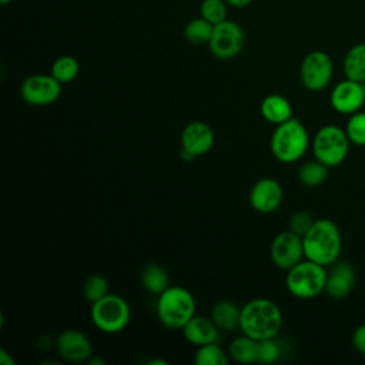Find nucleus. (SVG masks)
I'll list each match as a JSON object with an SVG mask.
<instances>
[{
  "label": "nucleus",
  "instance_id": "f257e3e1",
  "mask_svg": "<svg viewBox=\"0 0 365 365\" xmlns=\"http://www.w3.org/2000/svg\"><path fill=\"white\" fill-rule=\"evenodd\" d=\"M282 327L279 307L267 298H254L241 307L240 329L242 334L259 341L275 338Z\"/></svg>",
  "mask_w": 365,
  "mask_h": 365
},
{
  "label": "nucleus",
  "instance_id": "f03ea898",
  "mask_svg": "<svg viewBox=\"0 0 365 365\" xmlns=\"http://www.w3.org/2000/svg\"><path fill=\"white\" fill-rule=\"evenodd\" d=\"M302 244L305 258L324 267L339 259L342 250L339 228L328 218L315 220L312 227L302 237Z\"/></svg>",
  "mask_w": 365,
  "mask_h": 365
},
{
  "label": "nucleus",
  "instance_id": "7ed1b4c3",
  "mask_svg": "<svg viewBox=\"0 0 365 365\" xmlns=\"http://www.w3.org/2000/svg\"><path fill=\"white\" fill-rule=\"evenodd\" d=\"M309 147V134L298 118H289L278 124L271 135L269 148L272 155L284 164L301 160Z\"/></svg>",
  "mask_w": 365,
  "mask_h": 365
},
{
  "label": "nucleus",
  "instance_id": "20e7f679",
  "mask_svg": "<svg viewBox=\"0 0 365 365\" xmlns=\"http://www.w3.org/2000/svg\"><path fill=\"white\" fill-rule=\"evenodd\" d=\"M194 315L195 299L188 289L170 285L158 295L157 317L164 327L170 329H182Z\"/></svg>",
  "mask_w": 365,
  "mask_h": 365
},
{
  "label": "nucleus",
  "instance_id": "39448f33",
  "mask_svg": "<svg viewBox=\"0 0 365 365\" xmlns=\"http://www.w3.org/2000/svg\"><path fill=\"white\" fill-rule=\"evenodd\" d=\"M327 267L304 258L287 271L285 287L298 299H311L325 292Z\"/></svg>",
  "mask_w": 365,
  "mask_h": 365
},
{
  "label": "nucleus",
  "instance_id": "423d86ee",
  "mask_svg": "<svg viewBox=\"0 0 365 365\" xmlns=\"http://www.w3.org/2000/svg\"><path fill=\"white\" fill-rule=\"evenodd\" d=\"M311 145L314 157L331 168L345 161L351 141L344 128L335 124H325L315 133Z\"/></svg>",
  "mask_w": 365,
  "mask_h": 365
},
{
  "label": "nucleus",
  "instance_id": "0eeeda50",
  "mask_svg": "<svg viewBox=\"0 0 365 365\" xmlns=\"http://www.w3.org/2000/svg\"><path fill=\"white\" fill-rule=\"evenodd\" d=\"M91 321L101 332L117 334L123 331L130 321V307L123 297L107 294L91 304Z\"/></svg>",
  "mask_w": 365,
  "mask_h": 365
},
{
  "label": "nucleus",
  "instance_id": "6e6552de",
  "mask_svg": "<svg viewBox=\"0 0 365 365\" xmlns=\"http://www.w3.org/2000/svg\"><path fill=\"white\" fill-rule=\"evenodd\" d=\"M332 74L334 64L325 51H309L301 61L299 78L308 91L318 93L325 90L332 80Z\"/></svg>",
  "mask_w": 365,
  "mask_h": 365
},
{
  "label": "nucleus",
  "instance_id": "1a4fd4ad",
  "mask_svg": "<svg viewBox=\"0 0 365 365\" xmlns=\"http://www.w3.org/2000/svg\"><path fill=\"white\" fill-rule=\"evenodd\" d=\"M244 41L245 34L242 27L227 19L214 26L212 36L207 46L214 57L220 60H230L241 53Z\"/></svg>",
  "mask_w": 365,
  "mask_h": 365
},
{
  "label": "nucleus",
  "instance_id": "9d476101",
  "mask_svg": "<svg viewBox=\"0 0 365 365\" xmlns=\"http://www.w3.org/2000/svg\"><path fill=\"white\" fill-rule=\"evenodd\" d=\"M61 94V83L51 74H31L20 86L21 98L30 106H48Z\"/></svg>",
  "mask_w": 365,
  "mask_h": 365
},
{
  "label": "nucleus",
  "instance_id": "9b49d317",
  "mask_svg": "<svg viewBox=\"0 0 365 365\" xmlns=\"http://www.w3.org/2000/svg\"><path fill=\"white\" fill-rule=\"evenodd\" d=\"M269 257L275 267L288 271L305 258L302 237L289 230L277 234L269 247Z\"/></svg>",
  "mask_w": 365,
  "mask_h": 365
},
{
  "label": "nucleus",
  "instance_id": "f8f14e48",
  "mask_svg": "<svg viewBox=\"0 0 365 365\" xmlns=\"http://www.w3.org/2000/svg\"><path fill=\"white\" fill-rule=\"evenodd\" d=\"M331 107L339 114H354L365 104L362 86L358 81L345 78L334 86L329 94Z\"/></svg>",
  "mask_w": 365,
  "mask_h": 365
},
{
  "label": "nucleus",
  "instance_id": "ddd939ff",
  "mask_svg": "<svg viewBox=\"0 0 365 365\" xmlns=\"http://www.w3.org/2000/svg\"><path fill=\"white\" fill-rule=\"evenodd\" d=\"M57 354L68 362H87L93 355V345L86 334L66 329L56 339Z\"/></svg>",
  "mask_w": 365,
  "mask_h": 365
},
{
  "label": "nucleus",
  "instance_id": "4468645a",
  "mask_svg": "<svg viewBox=\"0 0 365 365\" xmlns=\"http://www.w3.org/2000/svg\"><path fill=\"white\" fill-rule=\"evenodd\" d=\"M282 187L271 177L259 178L250 191V205L261 214H269L275 211L282 202Z\"/></svg>",
  "mask_w": 365,
  "mask_h": 365
},
{
  "label": "nucleus",
  "instance_id": "2eb2a0df",
  "mask_svg": "<svg viewBox=\"0 0 365 365\" xmlns=\"http://www.w3.org/2000/svg\"><path fill=\"white\" fill-rule=\"evenodd\" d=\"M355 269L351 264L336 259L327 269L325 294L334 299H344L348 297L355 285Z\"/></svg>",
  "mask_w": 365,
  "mask_h": 365
},
{
  "label": "nucleus",
  "instance_id": "dca6fc26",
  "mask_svg": "<svg viewBox=\"0 0 365 365\" xmlns=\"http://www.w3.org/2000/svg\"><path fill=\"white\" fill-rule=\"evenodd\" d=\"M215 141L212 128L204 121L188 123L181 133V150L188 151L194 157L207 154Z\"/></svg>",
  "mask_w": 365,
  "mask_h": 365
},
{
  "label": "nucleus",
  "instance_id": "f3484780",
  "mask_svg": "<svg viewBox=\"0 0 365 365\" xmlns=\"http://www.w3.org/2000/svg\"><path fill=\"white\" fill-rule=\"evenodd\" d=\"M182 335L190 344L198 348L205 344L217 342L220 338V328L214 324L211 318H207L202 315H194L182 327Z\"/></svg>",
  "mask_w": 365,
  "mask_h": 365
},
{
  "label": "nucleus",
  "instance_id": "a211bd4d",
  "mask_svg": "<svg viewBox=\"0 0 365 365\" xmlns=\"http://www.w3.org/2000/svg\"><path fill=\"white\" fill-rule=\"evenodd\" d=\"M261 115L271 124H281L292 118V106L281 94H269L261 101Z\"/></svg>",
  "mask_w": 365,
  "mask_h": 365
},
{
  "label": "nucleus",
  "instance_id": "6ab92c4d",
  "mask_svg": "<svg viewBox=\"0 0 365 365\" xmlns=\"http://www.w3.org/2000/svg\"><path fill=\"white\" fill-rule=\"evenodd\" d=\"M210 318L220 331H235L240 328L241 308L232 301H220L212 305Z\"/></svg>",
  "mask_w": 365,
  "mask_h": 365
},
{
  "label": "nucleus",
  "instance_id": "aec40b11",
  "mask_svg": "<svg viewBox=\"0 0 365 365\" xmlns=\"http://www.w3.org/2000/svg\"><path fill=\"white\" fill-rule=\"evenodd\" d=\"M345 78L362 83L365 81V43L352 46L342 61Z\"/></svg>",
  "mask_w": 365,
  "mask_h": 365
},
{
  "label": "nucleus",
  "instance_id": "412c9836",
  "mask_svg": "<svg viewBox=\"0 0 365 365\" xmlns=\"http://www.w3.org/2000/svg\"><path fill=\"white\" fill-rule=\"evenodd\" d=\"M257 352L258 341L245 334L232 339L228 346V356L238 364L257 362Z\"/></svg>",
  "mask_w": 365,
  "mask_h": 365
},
{
  "label": "nucleus",
  "instance_id": "4be33fe9",
  "mask_svg": "<svg viewBox=\"0 0 365 365\" xmlns=\"http://www.w3.org/2000/svg\"><path fill=\"white\" fill-rule=\"evenodd\" d=\"M141 284L150 294L160 295L170 287V278L163 267L157 264H148L141 271Z\"/></svg>",
  "mask_w": 365,
  "mask_h": 365
},
{
  "label": "nucleus",
  "instance_id": "5701e85b",
  "mask_svg": "<svg viewBox=\"0 0 365 365\" xmlns=\"http://www.w3.org/2000/svg\"><path fill=\"white\" fill-rule=\"evenodd\" d=\"M214 24L207 21L204 17H194L191 19L184 27V37L188 43L194 46H204L210 43L212 36Z\"/></svg>",
  "mask_w": 365,
  "mask_h": 365
},
{
  "label": "nucleus",
  "instance_id": "b1692460",
  "mask_svg": "<svg viewBox=\"0 0 365 365\" xmlns=\"http://www.w3.org/2000/svg\"><path fill=\"white\" fill-rule=\"evenodd\" d=\"M328 165L319 160L305 161L298 170V178L305 187H318L328 178Z\"/></svg>",
  "mask_w": 365,
  "mask_h": 365
},
{
  "label": "nucleus",
  "instance_id": "393cba45",
  "mask_svg": "<svg viewBox=\"0 0 365 365\" xmlns=\"http://www.w3.org/2000/svg\"><path fill=\"white\" fill-rule=\"evenodd\" d=\"M80 73V63L73 56H60L51 64V76L61 84L71 83Z\"/></svg>",
  "mask_w": 365,
  "mask_h": 365
},
{
  "label": "nucleus",
  "instance_id": "a878e982",
  "mask_svg": "<svg viewBox=\"0 0 365 365\" xmlns=\"http://www.w3.org/2000/svg\"><path fill=\"white\" fill-rule=\"evenodd\" d=\"M228 358V354L217 342H211L198 346L194 362L197 365H227Z\"/></svg>",
  "mask_w": 365,
  "mask_h": 365
},
{
  "label": "nucleus",
  "instance_id": "bb28decb",
  "mask_svg": "<svg viewBox=\"0 0 365 365\" xmlns=\"http://www.w3.org/2000/svg\"><path fill=\"white\" fill-rule=\"evenodd\" d=\"M200 16L215 26L228 19V3L225 0H202Z\"/></svg>",
  "mask_w": 365,
  "mask_h": 365
},
{
  "label": "nucleus",
  "instance_id": "cd10ccee",
  "mask_svg": "<svg viewBox=\"0 0 365 365\" xmlns=\"http://www.w3.org/2000/svg\"><path fill=\"white\" fill-rule=\"evenodd\" d=\"M345 133L355 145H365V111H356L351 114L345 124Z\"/></svg>",
  "mask_w": 365,
  "mask_h": 365
},
{
  "label": "nucleus",
  "instance_id": "c85d7f7f",
  "mask_svg": "<svg viewBox=\"0 0 365 365\" xmlns=\"http://www.w3.org/2000/svg\"><path fill=\"white\" fill-rule=\"evenodd\" d=\"M83 294H84V298L90 304L97 302L98 299H101L103 297H106L108 294L107 279L98 274L88 275L83 285Z\"/></svg>",
  "mask_w": 365,
  "mask_h": 365
},
{
  "label": "nucleus",
  "instance_id": "c756f323",
  "mask_svg": "<svg viewBox=\"0 0 365 365\" xmlns=\"http://www.w3.org/2000/svg\"><path fill=\"white\" fill-rule=\"evenodd\" d=\"M281 349L278 342L274 338L259 339L258 341V352H257V362L271 364L279 358Z\"/></svg>",
  "mask_w": 365,
  "mask_h": 365
},
{
  "label": "nucleus",
  "instance_id": "7c9ffc66",
  "mask_svg": "<svg viewBox=\"0 0 365 365\" xmlns=\"http://www.w3.org/2000/svg\"><path fill=\"white\" fill-rule=\"evenodd\" d=\"M314 217L308 211H297L291 215L289 222H288V230L298 234L299 237H304L308 230L314 224Z\"/></svg>",
  "mask_w": 365,
  "mask_h": 365
},
{
  "label": "nucleus",
  "instance_id": "2f4dec72",
  "mask_svg": "<svg viewBox=\"0 0 365 365\" xmlns=\"http://www.w3.org/2000/svg\"><path fill=\"white\" fill-rule=\"evenodd\" d=\"M352 345L356 352L365 355V322L358 325L352 332Z\"/></svg>",
  "mask_w": 365,
  "mask_h": 365
},
{
  "label": "nucleus",
  "instance_id": "473e14b6",
  "mask_svg": "<svg viewBox=\"0 0 365 365\" xmlns=\"http://www.w3.org/2000/svg\"><path fill=\"white\" fill-rule=\"evenodd\" d=\"M0 364L3 365H14V359L11 356H9L7 351L4 348L0 349Z\"/></svg>",
  "mask_w": 365,
  "mask_h": 365
},
{
  "label": "nucleus",
  "instance_id": "72a5a7b5",
  "mask_svg": "<svg viewBox=\"0 0 365 365\" xmlns=\"http://www.w3.org/2000/svg\"><path fill=\"white\" fill-rule=\"evenodd\" d=\"M228 3V6L231 7H235V9H242V7H247L248 4H251L252 0H225Z\"/></svg>",
  "mask_w": 365,
  "mask_h": 365
},
{
  "label": "nucleus",
  "instance_id": "f704fd0d",
  "mask_svg": "<svg viewBox=\"0 0 365 365\" xmlns=\"http://www.w3.org/2000/svg\"><path fill=\"white\" fill-rule=\"evenodd\" d=\"M87 364H90V365H103L104 361L100 359V358H93V356H91V358L87 361Z\"/></svg>",
  "mask_w": 365,
  "mask_h": 365
},
{
  "label": "nucleus",
  "instance_id": "c9c22d12",
  "mask_svg": "<svg viewBox=\"0 0 365 365\" xmlns=\"http://www.w3.org/2000/svg\"><path fill=\"white\" fill-rule=\"evenodd\" d=\"M11 1H13V0H0V3H1L3 6H7V4L11 3Z\"/></svg>",
  "mask_w": 365,
  "mask_h": 365
},
{
  "label": "nucleus",
  "instance_id": "e433bc0d",
  "mask_svg": "<svg viewBox=\"0 0 365 365\" xmlns=\"http://www.w3.org/2000/svg\"><path fill=\"white\" fill-rule=\"evenodd\" d=\"M150 364H165L164 361H158V359H155V361H150Z\"/></svg>",
  "mask_w": 365,
  "mask_h": 365
},
{
  "label": "nucleus",
  "instance_id": "4c0bfd02",
  "mask_svg": "<svg viewBox=\"0 0 365 365\" xmlns=\"http://www.w3.org/2000/svg\"><path fill=\"white\" fill-rule=\"evenodd\" d=\"M361 86H362V91H364V97H365V81H362V83H361Z\"/></svg>",
  "mask_w": 365,
  "mask_h": 365
}]
</instances>
